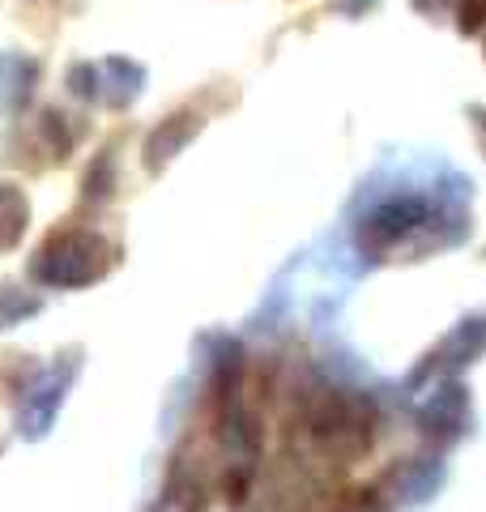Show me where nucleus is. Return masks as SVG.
<instances>
[{
	"label": "nucleus",
	"mask_w": 486,
	"mask_h": 512,
	"mask_svg": "<svg viewBox=\"0 0 486 512\" xmlns=\"http://www.w3.org/2000/svg\"><path fill=\"white\" fill-rule=\"evenodd\" d=\"M0 303H5V308H0V329H5L9 320H22V316H30V312H39V299H30V295L13 299L9 286H5V295H0Z\"/></svg>",
	"instance_id": "obj_9"
},
{
	"label": "nucleus",
	"mask_w": 486,
	"mask_h": 512,
	"mask_svg": "<svg viewBox=\"0 0 486 512\" xmlns=\"http://www.w3.org/2000/svg\"><path fill=\"white\" fill-rule=\"evenodd\" d=\"M312 436L324 453H333L337 461H354L371 448L376 436V410L359 393H324L312 410Z\"/></svg>",
	"instance_id": "obj_2"
},
{
	"label": "nucleus",
	"mask_w": 486,
	"mask_h": 512,
	"mask_svg": "<svg viewBox=\"0 0 486 512\" xmlns=\"http://www.w3.org/2000/svg\"><path fill=\"white\" fill-rule=\"evenodd\" d=\"M486 26V0H461L457 5V30L461 35H478Z\"/></svg>",
	"instance_id": "obj_8"
},
{
	"label": "nucleus",
	"mask_w": 486,
	"mask_h": 512,
	"mask_svg": "<svg viewBox=\"0 0 486 512\" xmlns=\"http://www.w3.org/2000/svg\"><path fill=\"white\" fill-rule=\"evenodd\" d=\"M111 265H116L111 239H103L99 231L64 227L39 244L35 261H30V278L39 286H56V291H77V286L107 278Z\"/></svg>",
	"instance_id": "obj_1"
},
{
	"label": "nucleus",
	"mask_w": 486,
	"mask_h": 512,
	"mask_svg": "<svg viewBox=\"0 0 486 512\" xmlns=\"http://www.w3.org/2000/svg\"><path fill=\"white\" fill-rule=\"evenodd\" d=\"M197 133H201V116H192V111H175V116H167L150 137H145V167L150 171L167 167Z\"/></svg>",
	"instance_id": "obj_5"
},
{
	"label": "nucleus",
	"mask_w": 486,
	"mask_h": 512,
	"mask_svg": "<svg viewBox=\"0 0 486 512\" xmlns=\"http://www.w3.org/2000/svg\"><path fill=\"white\" fill-rule=\"evenodd\" d=\"M431 222V205L427 197H414V192H401V197H388L384 205H376L354 231V244L367 256H384L397 244H405L414 231H423Z\"/></svg>",
	"instance_id": "obj_3"
},
{
	"label": "nucleus",
	"mask_w": 486,
	"mask_h": 512,
	"mask_svg": "<svg viewBox=\"0 0 486 512\" xmlns=\"http://www.w3.org/2000/svg\"><path fill=\"white\" fill-rule=\"evenodd\" d=\"M465 410H469L465 384H444V389H435L427 397L418 423H423V431H427V436H435V440H457L465 431Z\"/></svg>",
	"instance_id": "obj_4"
},
{
	"label": "nucleus",
	"mask_w": 486,
	"mask_h": 512,
	"mask_svg": "<svg viewBox=\"0 0 486 512\" xmlns=\"http://www.w3.org/2000/svg\"><path fill=\"white\" fill-rule=\"evenodd\" d=\"M30 222V201L18 184H0V252L18 248Z\"/></svg>",
	"instance_id": "obj_6"
},
{
	"label": "nucleus",
	"mask_w": 486,
	"mask_h": 512,
	"mask_svg": "<svg viewBox=\"0 0 486 512\" xmlns=\"http://www.w3.org/2000/svg\"><path fill=\"white\" fill-rule=\"evenodd\" d=\"M486 350V316H469V320H461L457 329L448 333V342L440 346V355L435 359H444V363H474L478 355Z\"/></svg>",
	"instance_id": "obj_7"
},
{
	"label": "nucleus",
	"mask_w": 486,
	"mask_h": 512,
	"mask_svg": "<svg viewBox=\"0 0 486 512\" xmlns=\"http://www.w3.org/2000/svg\"><path fill=\"white\" fill-rule=\"evenodd\" d=\"M469 116H474V128L482 137V150H486V107H469Z\"/></svg>",
	"instance_id": "obj_10"
}]
</instances>
